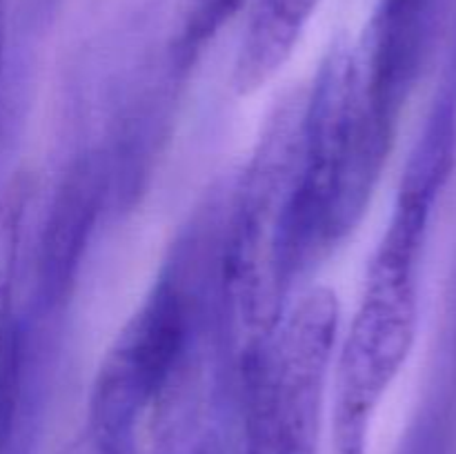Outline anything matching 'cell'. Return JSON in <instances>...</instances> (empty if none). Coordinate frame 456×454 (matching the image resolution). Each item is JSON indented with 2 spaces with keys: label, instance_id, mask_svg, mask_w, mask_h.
Wrapping results in <instances>:
<instances>
[{
  "label": "cell",
  "instance_id": "3",
  "mask_svg": "<svg viewBox=\"0 0 456 454\" xmlns=\"http://www.w3.org/2000/svg\"><path fill=\"white\" fill-rule=\"evenodd\" d=\"M199 296L190 270L172 265L107 350L89 396L92 454H132L147 412L163 405L181 381L194 345Z\"/></svg>",
  "mask_w": 456,
  "mask_h": 454
},
{
  "label": "cell",
  "instance_id": "6",
  "mask_svg": "<svg viewBox=\"0 0 456 454\" xmlns=\"http://www.w3.org/2000/svg\"><path fill=\"white\" fill-rule=\"evenodd\" d=\"M321 0H256L234 62L232 85L252 96L276 78L292 58Z\"/></svg>",
  "mask_w": 456,
  "mask_h": 454
},
{
  "label": "cell",
  "instance_id": "1",
  "mask_svg": "<svg viewBox=\"0 0 456 454\" xmlns=\"http://www.w3.org/2000/svg\"><path fill=\"white\" fill-rule=\"evenodd\" d=\"M452 156V138L428 129L405 169L350 329L334 356V454H368L374 414L412 352L423 249Z\"/></svg>",
  "mask_w": 456,
  "mask_h": 454
},
{
  "label": "cell",
  "instance_id": "8",
  "mask_svg": "<svg viewBox=\"0 0 456 454\" xmlns=\"http://www.w3.org/2000/svg\"><path fill=\"white\" fill-rule=\"evenodd\" d=\"M4 43H7V0H0V78L4 65Z\"/></svg>",
  "mask_w": 456,
  "mask_h": 454
},
{
  "label": "cell",
  "instance_id": "5",
  "mask_svg": "<svg viewBox=\"0 0 456 454\" xmlns=\"http://www.w3.org/2000/svg\"><path fill=\"white\" fill-rule=\"evenodd\" d=\"M29 187L22 178L0 191V454H18L22 401V332L16 276Z\"/></svg>",
  "mask_w": 456,
  "mask_h": 454
},
{
  "label": "cell",
  "instance_id": "7",
  "mask_svg": "<svg viewBox=\"0 0 456 454\" xmlns=\"http://www.w3.org/2000/svg\"><path fill=\"white\" fill-rule=\"evenodd\" d=\"M243 0H187L185 47H200L218 27L234 16Z\"/></svg>",
  "mask_w": 456,
  "mask_h": 454
},
{
  "label": "cell",
  "instance_id": "4",
  "mask_svg": "<svg viewBox=\"0 0 456 454\" xmlns=\"http://www.w3.org/2000/svg\"><path fill=\"white\" fill-rule=\"evenodd\" d=\"M338 325V296L323 285L285 307L245 378V454H316Z\"/></svg>",
  "mask_w": 456,
  "mask_h": 454
},
{
  "label": "cell",
  "instance_id": "2",
  "mask_svg": "<svg viewBox=\"0 0 456 454\" xmlns=\"http://www.w3.org/2000/svg\"><path fill=\"white\" fill-rule=\"evenodd\" d=\"M307 87L285 93L261 129L218 258L225 312L245 359V374L279 325L303 272L298 196L305 147Z\"/></svg>",
  "mask_w": 456,
  "mask_h": 454
}]
</instances>
